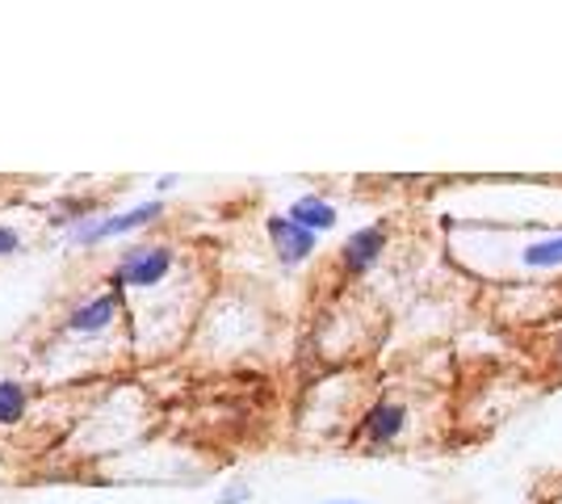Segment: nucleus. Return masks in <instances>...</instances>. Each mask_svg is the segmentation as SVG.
I'll return each mask as SVG.
<instances>
[{"label":"nucleus","instance_id":"f257e3e1","mask_svg":"<svg viewBox=\"0 0 562 504\" xmlns=\"http://www.w3.org/2000/svg\"><path fill=\"white\" fill-rule=\"evenodd\" d=\"M168 269H172V253L168 248H135V253L122 257V265L110 278V287H114V294L122 287H156Z\"/></svg>","mask_w":562,"mask_h":504},{"label":"nucleus","instance_id":"f03ea898","mask_svg":"<svg viewBox=\"0 0 562 504\" xmlns=\"http://www.w3.org/2000/svg\"><path fill=\"white\" fill-rule=\"evenodd\" d=\"M382 253H386V227H382V223H370V227H357L349 240H345L340 265H345V273L361 278V273H370V269L382 261Z\"/></svg>","mask_w":562,"mask_h":504},{"label":"nucleus","instance_id":"7ed1b4c3","mask_svg":"<svg viewBox=\"0 0 562 504\" xmlns=\"http://www.w3.org/2000/svg\"><path fill=\"white\" fill-rule=\"evenodd\" d=\"M265 227H269V240H273V253H278L281 265H303L315 253V232L299 227L290 215H273Z\"/></svg>","mask_w":562,"mask_h":504},{"label":"nucleus","instance_id":"20e7f679","mask_svg":"<svg viewBox=\"0 0 562 504\" xmlns=\"http://www.w3.org/2000/svg\"><path fill=\"white\" fill-rule=\"evenodd\" d=\"M403 425H407V408L398 400H378L374 408L366 412V421H361V437L374 450H382V446H391L398 433H403Z\"/></svg>","mask_w":562,"mask_h":504},{"label":"nucleus","instance_id":"39448f33","mask_svg":"<svg viewBox=\"0 0 562 504\" xmlns=\"http://www.w3.org/2000/svg\"><path fill=\"white\" fill-rule=\"evenodd\" d=\"M160 211H165L160 202H147V206H135L131 215L105 219V223H97V227H85V232H76V240H80V244H97V240H110V236H122V232H135V227H147V223L160 215Z\"/></svg>","mask_w":562,"mask_h":504},{"label":"nucleus","instance_id":"423d86ee","mask_svg":"<svg viewBox=\"0 0 562 504\" xmlns=\"http://www.w3.org/2000/svg\"><path fill=\"white\" fill-rule=\"evenodd\" d=\"M290 219H294L299 227L319 236V232H331V227H336V206L324 202V198H315V193H306V198H299V202L290 206Z\"/></svg>","mask_w":562,"mask_h":504},{"label":"nucleus","instance_id":"0eeeda50","mask_svg":"<svg viewBox=\"0 0 562 504\" xmlns=\"http://www.w3.org/2000/svg\"><path fill=\"white\" fill-rule=\"evenodd\" d=\"M114 315H117V294H101V299L71 312L68 328L71 333H101L105 324H114Z\"/></svg>","mask_w":562,"mask_h":504},{"label":"nucleus","instance_id":"6e6552de","mask_svg":"<svg viewBox=\"0 0 562 504\" xmlns=\"http://www.w3.org/2000/svg\"><path fill=\"white\" fill-rule=\"evenodd\" d=\"M520 265L525 269H562V232L559 236H546L520 248Z\"/></svg>","mask_w":562,"mask_h":504},{"label":"nucleus","instance_id":"1a4fd4ad","mask_svg":"<svg viewBox=\"0 0 562 504\" xmlns=\"http://www.w3.org/2000/svg\"><path fill=\"white\" fill-rule=\"evenodd\" d=\"M25 416V387L22 383H0V425H13Z\"/></svg>","mask_w":562,"mask_h":504},{"label":"nucleus","instance_id":"9d476101","mask_svg":"<svg viewBox=\"0 0 562 504\" xmlns=\"http://www.w3.org/2000/svg\"><path fill=\"white\" fill-rule=\"evenodd\" d=\"M13 253H22V236L9 232V227H0V257H13Z\"/></svg>","mask_w":562,"mask_h":504},{"label":"nucleus","instance_id":"9b49d317","mask_svg":"<svg viewBox=\"0 0 562 504\" xmlns=\"http://www.w3.org/2000/svg\"><path fill=\"white\" fill-rule=\"evenodd\" d=\"M248 501V488H239V492H232V496H223V501H214V504H244Z\"/></svg>","mask_w":562,"mask_h":504},{"label":"nucleus","instance_id":"f8f14e48","mask_svg":"<svg viewBox=\"0 0 562 504\" xmlns=\"http://www.w3.org/2000/svg\"><path fill=\"white\" fill-rule=\"evenodd\" d=\"M554 361H559V366H562V336H559V340H554Z\"/></svg>","mask_w":562,"mask_h":504},{"label":"nucleus","instance_id":"ddd939ff","mask_svg":"<svg viewBox=\"0 0 562 504\" xmlns=\"http://www.w3.org/2000/svg\"><path fill=\"white\" fill-rule=\"evenodd\" d=\"M331 504H352V501H331Z\"/></svg>","mask_w":562,"mask_h":504}]
</instances>
